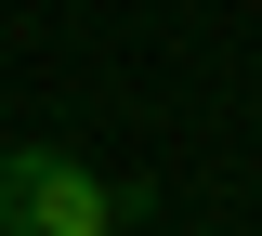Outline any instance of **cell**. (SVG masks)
<instances>
[{"mask_svg":"<svg viewBox=\"0 0 262 236\" xmlns=\"http://www.w3.org/2000/svg\"><path fill=\"white\" fill-rule=\"evenodd\" d=\"M131 184H105L66 144H0V236H131Z\"/></svg>","mask_w":262,"mask_h":236,"instance_id":"1","label":"cell"},{"mask_svg":"<svg viewBox=\"0 0 262 236\" xmlns=\"http://www.w3.org/2000/svg\"><path fill=\"white\" fill-rule=\"evenodd\" d=\"M131 236H144V223H131Z\"/></svg>","mask_w":262,"mask_h":236,"instance_id":"2","label":"cell"}]
</instances>
